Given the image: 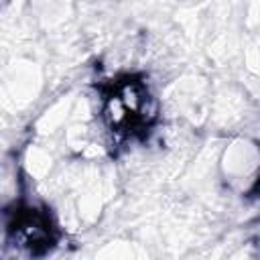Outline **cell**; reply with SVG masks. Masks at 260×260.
Listing matches in <instances>:
<instances>
[{"instance_id":"obj_2","label":"cell","mask_w":260,"mask_h":260,"mask_svg":"<svg viewBox=\"0 0 260 260\" xmlns=\"http://www.w3.org/2000/svg\"><path fill=\"white\" fill-rule=\"evenodd\" d=\"M14 240L18 246H28L30 250L37 246H47L51 242V230L45 215L39 211H28L18 217L14 225Z\"/></svg>"},{"instance_id":"obj_1","label":"cell","mask_w":260,"mask_h":260,"mask_svg":"<svg viewBox=\"0 0 260 260\" xmlns=\"http://www.w3.org/2000/svg\"><path fill=\"white\" fill-rule=\"evenodd\" d=\"M152 118L150 98L142 83L122 81L106 102V120L116 132H132Z\"/></svg>"}]
</instances>
